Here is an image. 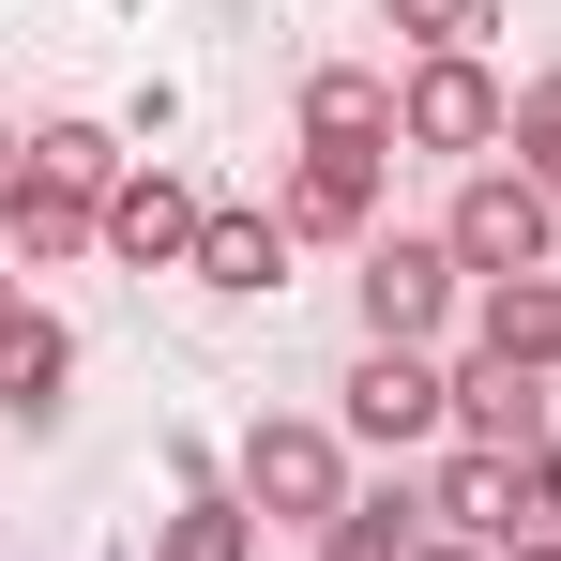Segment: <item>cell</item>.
Segmentation results:
<instances>
[{"label": "cell", "instance_id": "1", "mask_svg": "<svg viewBox=\"0 0 561 561\" xmlns=\"http://www.w3.org/2000/svg\"><path fill=\"white\" fill-rule=\"evenodd\" d=\"M379 168H394V92L365 61H319L304 77V168H288V228L304 243H365Z\"/></svg>", "mask_w": 561, "mask_h": 561}, {"label": "cell", "instance_id": "2", "mask_svg": "<svg viewBox=\"0 0 561 561\" xmlns=\"http://www.w3.org/2000/svg\"><path fill=\"white\" fill-rule=\"evenodd\" d=\"M440 259H456V274H547V183L470 152V197L440 213Z\"/></svg>", "mask_w": 561, "mask_h": 561}, {"label": "cell", "instance_id": "3", "mask_svg": "<svg viewBox=\"0 0 561 561\" xmlns=\"http://www.w3.org/2000/svg\"><path fill=\"white\" fill-rule=\"evenodd\" d=\"M243 501L288 516V531H319V516L350 501V440H334V425H259V440H243Z\"/></svg>", "mask_w": 561, "mask_h": 561}, {"label": "cell", "instance_id": "4", "mask_svg": "<svg viewBox=\"0 0 561 561\" xmlns=\"http://www.w3.org/2000/svg\"><path fill=\"white\" fill-rule=\"evenodd\" d=\"M440 425H470L485 456H547V365H440Z\"/></svg>", "mask_w": 561, "mask_h": 561}, {"label": "cell", "instance_id": "5", "mask_svg": "<svg viewBox=\"0 0 561 561\" xmlns=\"http://www.w3.org/2000/svg\"><path fill=\"white\" fill-rule=\"evenodd\" d=\"M394 137H425V152H485V137H501V77H485L470 46H425V77L394 92Z\"/></svg>", "mask_w": 561, "mask_h": 561}, {"label": "cell", "instance_id": "6", "mask_svg": "<svg viewBox=\"0 0 561 561\" xmlns=\"http://www.w3.org/2000/svg\"><path fill=\"white\" fill-rule=\"evenodd\" d=\"M197 213H213L197 183H168V168H122V183H106V213H92V259H183V243H197Z\"/></svg>", "mask_w": 561, "mask_h": 561}, {"label": "cell", "instance_id": "7", "mask_svg": "<svg viewBox=\"0 0 561 561\" xmlns=\"http://www.w3.org/2000/svg\"><path fill=\"white\" fill-rule=\"evenodd\" d=\"M440 304H456V259H440V243H365V319L394 334V350H425Z\"/></svg>", "mask_w": 561, "mask_h": 561}, {"label": "cell", "instance_id": "8", "mask_svg": "<svg viewBox=\"0 0 561 561\" xmlns=\"http://www.w3.org/2000/svg\"><path fill=\"white\" fill-rule=\"evenodd\" d=\"M197 274L228 288V304H243V288H274L288 274V213H259V197H228V213H197V243H183Z\"/></svg>", "mask_w": 561, "mask_h": 561}, {"label": "cell", "instance_id": "9", "mask_svg": "<svg viewBox=\"0 0 561 561\" xmlns=\"http://www.w3.org/2000/svg\"><path fill=\"white\" fill-rule=\"evenodd\" d=\"M350 425H365V440H440V365H425V350L350 365Z\"/></svg>", "mask_w": 561, "mask_h": 561}, {"label": "cell", "instance_id": "10", "mask_svg": "<svg viewBox=\"0 0 561 561\" xmlns=\"http://www.w3.org/2000/svg\"><path fill=\"white\" fill-rule=\"evenodd\" d=\"M485 350L501 365H561V288L547 274H485Z\"/></svg>", "mask_w": 561, "mask_h": 561}, {"label": "cell", "instance_id": "11", "mask_svg": "<svg viewBox=\"0 0 561 561\" xmlns=\"http://www.w3.org/2000/svg\"><path fill=\"white\" fill-rule=\"evenodd\" d=\"M31 183L77 197V213H106V183H122V152H106L92 122H31Z\"/></svg>", "mask_w": 561, "mask_h": 561}, {"label": "cell", "instance_id": "12", "mask_svg": "<svg viewBox=\"0 0 561 561\" xmlns=\"http://www.w3.org/2000/svg\"><path fill=\"white\" fill-rule=\"evenodd\" d=\"M46 394H61V319L0 304V410H46Z\"/></svg>", "mask_w": 561, "mask_h": 561}, {"label": "cell", "instance_id": "13", "mask_svg": "<svg viewBox=\"0 0 561 561\" xmlns=\"http://www.w3.org/2000/svg\"><path fill=\"white\" fill-rule=\"evenodd\" d=\"M0 228H15V259H92V213H77V197H46V183L0 197Z\"/></svg>", "mask_w": 561, "mask_h": 561}, {"label": "cell", "instance_id": "14", "mask_svg": "<svg viewBox=\"0 0 561 561\" xmlns=\"http://www.w3.org/2000/svg\"><path fill=\"white\" fill-rule=\"evenodd\" d=\"M410 531H425V501H334V516H319V547H334V561H394Z\"/></svg>", "mask_w": 561, "mask_h": 561}, {"label": "cell", "instance_id": "15", "mask_svg": "<svg viewBox=\"0 0 561 561\" xmlns=\"http://www.w3.org/2000/svg\"><path fill=\"white\" fill-rule=\"evenodd\" d=\"M168 561H243V501H183L168 516Z\"/></svg>", "mask_w": 561, "mask_h": 561}, {"label": "cell", "instance_id": "16", "mask_svg": "<svg viewBox=\"0 0 561 561\" xmlns=\"http://www.w3.org/2000/svg\"><path fill=\"white\" fill-rule=\"evenodd\" d=\"M379 15H394L410 46H470V15H485V0H379Z\"/></svg>", "mask_w": 561, "mask_h": 561}, {"label": "cell", "instance_id": "17", "mask_svg": "<svg viewBox=\"0 0 561 561\" xmlns=\"http://www.w3.org/2000/svg\"><path fill=\"white\" fill-rule=\"evenodd\" d=\"M15 183H31V122H0V197H15Z\"/></svg>", "mask_w": 561, "mask_h": 561}, {"label": "cell", "instance_id": "18", "mask_svg": "<svg viewBox=\"0 0 561 561\" xmlns=\"http://www.w3.org/2000/svg\"><path fill=\"white\" fill-rule=\"evenodd\" d=\"M0 304H15V288H0Z\"/></svg>", "mask_w": 561, "mask_h": 561}]
</instances>
